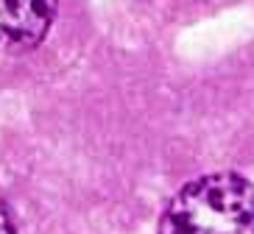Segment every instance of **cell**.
<instances>
[{
  "mask_svg": "<svg viewBox=\"0 0 254 234\" xmlns=\"http://www.w3.org/2000/svg\"><path fill=\"white\" fill-rule=\"evenodd\" d=\"M157 234H254V184L238 173L187 182L168 201Z\"/></svg>",
  "mask_w": 254,
  "mask_h": 234,
  "instance_id": "cell-1",
  "label": "cell"
},
{
  "mask_svg": "<svg viewBox=\"0 0 254 234\" xmlns=\"http://www.w3.org/2000/svg\"><path fill=\"white\" fill-rule=\"evenodd\" d=\"M59 0H0V56H23L51 34Z\"/></svg>",
  "mask_w": 254,
  "mask_h": 234,
  "instance_id": "cell-2",
  "label": "cell"
},
{
  "mask_svg": "<svg viewBox=\"0 0 254 234\" xmlns=\"http://www.w3.org/2000/svg\"><path fill=\"white\" fill-rule=\"evenodd\" d=\"M0 234H14V220H11V212L3 198H0Z\"/></svg>",
  "mask_w": 254,
  "mask_h": 234,
  "instance_id": "cell-3",
  "label": "cell"
}]
</instances>
